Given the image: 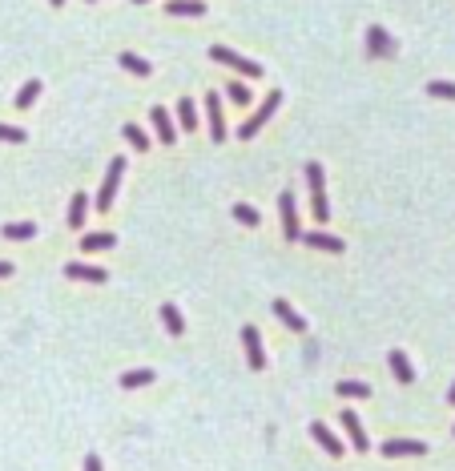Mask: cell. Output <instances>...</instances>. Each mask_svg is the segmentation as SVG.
<instances>
[{"label": "cell", "mask_w": 455, "mask_h": 471, "mask_svg": "<svg viewBox=\"0 0 455 471\" xmlns=\"http://www.w3.org/2000/svg\"><path fill=\"white\" fill-rule=\"evenodd\" d=\"M307 182H310V201H314V218L327 222L331 218V201H327V177L319 162H307Z\"/></svg>", "instance_id": "6da1fadb"}, {"label": "cell", "mask_w": 455, "mask_h": 471, "mask_svg": "<svg viewBox=\"0 0 455 471\" xmlns=\"http://www.w3.org/2000/svg\"><path fill=\"white\" fill-rule=\"evenodd\" d=\"M278 105H283V93H278V89H270V93H266V101H262V109L254 113V117H250L246 125H242V129H238V137H242V141H250V137H258V129L266 121H270L274 117V109H278Z\"/></svg>", "instance_id": "7a4b0ae2"}, {"label": "cell", "mask_w": 455, "mask_h": 471, "mask_svg": "<svg viewBox=\"0 0 455 471\" xmlns=\"http://www.w3.org/2000/svg\"><path fill=\"white\" fill-rule=\"evenodd\" d=\"M209 57H214L218 65L238 69L242 77H262V65L258 61H250V57H242V52H234V49H226V45H214V49H209Z\"/></svg>", "instance_id": "3957f363"}, {"label": "cell", "mask_w": 455, "mask_h": 471, "mask_svg": "<svg viewBox=\"0 0 455 471\" xmlns=\"http://www.w3.org/2000/svg\"><path fill=\"white\" fill-rule=\"evenodd\" d=\"M121 174H125V157H113L109 170H105V182H101V189H97V210L101 214L113 206V194H117V186H121Z\"/></svg>", "instance_id": "277c9868"}, {"label": "cell", "mask_w": 455, "mask_h": 471, "mask_svg": "<svg viewBox=\"0 0 455 471\" xmlns=\"http://www.w3.org/2000/svg\"><path fill=\"white\" fill-rule=\"evenodd\" d=\"M278 210H283V234L290 238V242H295V238H302V226H298V206H295V194H290V189H283Z\"/></svg>", "instance_id": "5b68a950"}, {"label": "cell", "mask_w": 455, "mask_h": 471, "mask_svg": "<svg viewBox=\"0 0 455 471\" xmlns=\"http://www.w3.org/2000/svg\"><path fill=\"white\" fill-rule=\"evenodd\" d=\"M242 343H246V359L254 371H262L266 367V350H262V335H258V326H242Z\"/></svg>", "instance_id": "8992f818"}, {"label": "cell", "mask_w": 455, "mask_h": 471, "mask_svg": "<svg viewBox=\"0 0 455 471\" xmlns=\"http://www.w3.org/2000/svg\"><path fill=\"white\" fill-rule=\"evenodd\" d=\"M206 117H209V137H214V141H226V117H221L218 93H206Z\"/></svg>", "instance_id": "52a82bcc"}, {"label": "cell", "mask_w": 455, "mask_h": 471, "mask_svg": "<svg viewBox=\"0 0 455 471\" xmlns=\"http://www.w3.org/2000/svg\"><path fill=\"white\" fill-rule=\"evenodd\" d=\"M367 49H371V57H395V40L387 37L383 25H371L367 28Z\"/></svg>", "instance_id": "ba28073f"}, {"label": "cell", "mask_w": 455, "mask_h": 471, "mask_svg": "<svg viewBox=\"0 0 455 471\" xmlns=\"http://www.w3.org/2000/svg\"><path fill=\"white\" fill-rule=\"evenodd\" d=\"M423 451H427L423 439H387V443H383V455L387 459H395V455H423Z\"/></svg>", "instance_id": "9c48e42d"}, {"label": "cell", "mask_w": 455, "mask_h": 471, "mask_svg": "<svg viewBox=\"0 0 455 471\" xmlns=\"http://www.w3.org/2000/svg\"><path fill=\"white\" fill-rule=\"evenodd\" d=\"M310 435L319 439V447H327V455H331V459H343V443L331 435V427H327V423H310Z\"/></svg>", "instance_id": "30bf717a"}, {"label": "cell", "mask_w": 455, "mask_h": 471, "mask_svg": "<svg viewBox=\"0 0 455 471\" xmlns=\"http://www.w3.org/2000/svg\"><path fill=\"white\" fill-rule=\"evenodd\" d=\"M274 314H278V318H283L290 331H307V318H302V314H298V310L290 306L286 298H274Z\"/></svg>", "instance_id": "8fae6325"}, {"label": "cell", "mask_w": 455, "mask_h": 471, "mask_svg": "<svg viewBox=\"0 0 455 471\" xmlns=\"http://www.w3.org/2000/svg\"><path fill=\"white\" fill-rule=\"evenodd\" d=\"M149 117H153V129H158V137H161V141H165V145H173V137H177V129H173L170 113L161 109V105H153V109H149Z\"/></svg>", "instance_id": "7c38bea8"}, {"label": "cell", "mask_w": 455, "mask_h": 471, "mask_svg": "<svg viewBox=\"0 0 455 471\" xmlns=\"http://www.w3.org/2000/svg\"><path fill=\"white\" fill-rule=\"evenodd\" d=\"M65 274H69V278H81V282H105V278H109L101 266H85V262H69Z\"/></svg>", "instance_id": "4fadbf2b"}, {"label": "cell", "mask_w": 455, "mask_h": 471, "mask_svg": "<svg viewBox=\"0 0 455 471\" xmlns=\"http://www.w3.org/2000/svg\"><path fill=\"white\" fill-rule=\"evenodd\" d=\"M343 427L351 431V443H355L358 451H367V447H371V439H367V431H363V423H358V415H355V411H343Z\"/></svg>", "instance_id": "5bb4252c"}, {"label": "cell", "mask_w": 455, "mask_h": 471, "mask_svg": "<svg viewBox=\"0 0 455 471\" xmlns=\"http://www.w3.org/2000/svg\"><path fill=\"white\" fill-rule=\"evenodd\" d=\"M302 238H307V246H314V250H331V254H343L346 250L334 234H322V230H310V234H302Z\"/></svg>", "instance_id": "9a60e30c"}, {"label": "cell", "mask_w": 455, "mask_h": 471, "mask_svg": "<svg viewBox=\"0 0 455 471\" xmlns=\"http://www.w3.org/2000/svg\"><path fill=\"white\" fill-rule=\"evenodd\" d=\"M161 323H165V331H170L173 338H182V335H185V318H182V310L170 306V302L161 306Z\"/></svg>", "instance_id": "2e32d148"}, {"label": "cell", "mask_w": 455, "mask_h": 471, "mask_svg": "<svg viewBox=\"0 0 455 471\" xmlns=\"http://www.w3.org/2000/svg\"><path fill=\"white\" fill-rule=\"evenodd\" d=\"M89 198L85 194H73V201H69V230H81L85 226V218H89Z\"/></svg>", "instance_id": "e0dca14e"}, {"label": "cell", "mask_w": 455, "mask_h": 471, "mask_svg": "<svg viewBox=\"0 0 455 471\" xmlns=\"http://www.w3.org/2000/svg\"><path fill=\"white\" fill-rule=\"evenodd\" d=\"M170 16H206V4L202 0H170Z\"/></svg>", "instance_id": "ac0fdd59"}, {"label": "cell", "mask_w": 455, "mask_h": 471, "mask_svg": "<svg viewBox=\"0 0 455 471\" xmlns=\"http://www.w3.org/2000/svg\"><path fill=\"white\" fill-rule=\"evenodd\" d=\"M391 371L399 383H415V371H411V362H407L403 350H391Z\"/></svg>", "instance_id": "d6986e66"}, {"label": "cell", "mask_w": 455, "mask_h": 471, "mask_svg": "<svg viewBox=\"0 0 455 471\" xmlns=\"http://www.w3.org/2000/svg\"><path fill=\"white\" fill-rule=\"evenodd\" d=\"M4 238H9V242H33V238H37V226L33 222H13V226H4Z\"/></svg>", "instance_id": "ffe728a7"}, {"label": "cell", "mask_w": 455, "mask_h": 471, "mask_svg": "<svg viewBox=\"0 0 455 471\" xmlns=\"http://www.w3.org/2000/svg\"><path fill=\"white\" fill-rule=\"evenodd\" d=\"M117 61H121L125 69H129V73H137V77H149V73H153V65H149L146 57H137V52H121Z\"/></svg>", "instance_id": "44dd1931"}, {"label": "cell", "mask_w": 455, "mask_h": 471, "mask_svg": "<svg viewBox=\"0 0 455 471\" xmlns=\"http://www.w3.org/2000/svg\"><path fill=\"white\" fill-rule=\"evenodd\" d=\"M109 246H117V238H113V234H85V238H81V250H89V254L109 250Z\"/></svg>", "instance_id": "7402d4cb"}, {"label": "cell", "mask_w": 455, "mask_h": 471, "mask_svg": "<svg viewBox=\"0 0 455 471\" xmlns=\"http://www.w3.org/2000/svg\"><path fill=\"white\" fill-rule=\"evenodd\" d=\"M334 391H339L343 399H367V395H371V387H367V383H355V379H343V383L334 387Z\"/></svg>", "instance_id": "603a6c76"}, {"label": "cell", "mask_w": 455, "mask_h": 471, "mask_svg": "<svg viewBox=\"0 0 455 471\" xmlns=\"http://www.w3.org/2000/svg\"><path fill=\"white\" fill-rule=\"evenodd\" d=\"M177 117H182V129H197V109H194V101L190 97L177 101Z\"/></svg>", "instance_id": "cb8c5ba5"}, {"label": "cell", "mask_w": 455, "mask_h": 471, "mask_svg": "<svg viewBox=\"0 0 455 471\" xmlns=\"http://www.w3.org/2000/svg\"><path fill=\"white\" fill-rule=\"evenodd\" d=\"M37 97H40V81H25V89L16 93V109H28Z\"/></svg>", "instance_id": "d4e9b609"}, {"label": "cell", "mask_w": 455, "mask_h": 471, "mask_svg": "<svg viewBox=\"0 0 455 471\" xmlns=\"http://www.w3.org/2000/svg\"><path fill=\"white\" fill-rule=\"evenodd\" d=\"M146 383H153V371H125V375H121V387H125V391H133V387H146Z\"/></svg>", "instance_id": "484cf974"}, {"label": "cell", "mask_w": 455, "mask_h": 471, "mask_svg": "<svg viewBox=\"0 0 455 471\" xmlns=\"http://www.w3.org/2000/svg\"><path fill=\"white\" fill-rule=\"evenodd\" d=\"M121 133H125V141H129V145H133V149H149V137H146V133H141V129H137V125H133V121L125 125Z\"/></svg>", "instance_id": "4316f807"}, {"label": "cell", "mask_w": 455, "mask_h": 471, "mask_svg": "<svg viewBox=\"0 0 455 471\" xmlns=\"http://www.w3.org/2000/svg\"><path fill=\"white\" fill-rule=\"evenodd\" d=\"M0 141H13V145H25V141H28V133H25V129H16V125H4V121H0Z\"/></svg>", "instance_id": "83f0119b"}, {"label": "cell", "mask_w": 455, "mask_h": 471, "mask_svg": "<svg viewBox=\"0 0 455 471\" xmlns=\"http://www.w3.org/2000/svg\"><path fill=\"white\" fill-rule=\"evenodd\" d=\"M234 218L242 226H258V210H254V206H246V201H238V206H234Z\"/></svg>", "instance_id": "f1b7e54d"}, {"label": "cell", "mask_w": 455, "mask_h": 471, "mask_svg": "<svg viewBox=\"0 0 455 471\" xmlns=\"http://www.w3.org/2000/svg\"><path fill=\"white\" fill-rule=\"evenodd\" d=\"M427 93H431V97H447V101H455V85H451V81H431Z\"/></svg>", "instance_id": "f546056e"}, {"label": "cell", "mask_w": 455, "mask_h": 471, "mask_svg": "<svg viewBox=\"0 0 455 471\" xmlns=\"http://www.w3.org/2000/svg\"><path fill=\"white\" fill-rule=\"evenodd\" d=\"M226 93H230V101H234V105H250V89L246 85H230Z\"/></svg>", "instance_id": "4dcf8cb0"}, {"label": "cell", "mask_w": 455, "mask_h": 471, "mask_svg": "<svg viewBox=\"0 0 455 471\" xmlns=\"http://www.w3.org/2000/svg\"><path fill=\"white\" fill-rule=\"evenodd\" d=\"M85 471H101V455H85Z\"/></svg>", "instance_id": "1f68e13d"}, {"label": "cell", "mask_w": 455, "mask_h": 471, "mask_svg": "<svg viewBox=\"0 0 455 471\" xmlns=\"http://www.w3.org/2000/svg\"><path fill=\"white\" fill-rule=\"evenodd\" d=\"M13 274V262H0V278H9Z\"/></svg>", "instance_id": "d6a6232c"}, {"label": "cell", "mask_w": 455, "mask_h": 471, "mask_svg": "<svg viewBox=\"0 0 455 471\" xmlns=\"http://www.w3.org/2000/svg\"><path fill=\"white\" fill-rule=\"evenodd\" d=\"M447 403H451V407H455V383H451V391H447Z\"/></svg>", "instance_id": "836d02e7"}, {"label": "cell", "mask_w": 455, "mask_h": 471, "mask_svg": "<svg viewBox=\"0 0 455 471\" xmlns=\"http://www.w3.org/2000/svg\"><path fill=\"white\" fill-rule=\"evenodd\" d=\"M53 4H57V9H61V4H65V0H53Z\"/></svg>", "instance_id": "e575fe53"}, {"label": "cell", "mask_w": 455, "mask_h": 471, "mask_svg": "<svg viewBox=\"0 0 455 471\" xmlns=\"http://www.w3.org/2000/svg\"><path fill=\"white\" fill-rule=\"evenodd\" d=\"M133 4H146V0H133Z\"/></svg>", "instance_id": "d590c367"}]
</instances>
